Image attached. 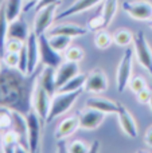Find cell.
Segmentation results:
<instances>
[{"mask_svg":"<svg viewBox=\"0 0 152 153\" xmlns=\"http://www.w3.org/2000/svg\"><path fill=\"white\" fill-rule=\"evenodd\" d=\"M3 145V133H1V130H0V146Z\"/></svg>","mask_w":152,"mask_h":153,"instance_id":"42","label":"cell"},{"mask_svg":"<svg viewBox=\"0 0 152 153\" xmlns=\"http://www.w3.org/2000/svg\"><path fill=\"white\" fill-rule=\"evenodd\" d=\"M19 143H20V136H19V133L15 129L10 128V129H7L3 133V145H1L3 152H7V153L15 152V146Z\"/></svg>","mask_w":152,"mask_h":153,"instance_id":"22","label":"cell"},{"mask_svg":"<svg viewBox=\"0 0 152 153\" xmlns=\"http://www.w3.org/2000/svg\"><path fill=\"white\" fill-rule=\"evenodd\" d=\"M72 36H67V35H48V42L50 45L55 48L59 53H63L66 51V48L70 46L72 43Z\"/></svg>","mask_w":152,"mask_h":153,"instance_id":"24","label":"cell"},{"mask_svg":"<svg viewBox=\"0 0 152 153\" xmlns=\"http://www.w3.org/2000/svg\"><path fill=\"white\" fill-rule=\"evenodd\" d=\"M123 10L131 18L136 20H150L152 19V3L145 0H136V1L123 3Z\"/></svg>","mask_w":152,"mask_h":153,"instance_id":"8","label":"cell"},{"mask_svg":"<svg viewBox=\"0 0 152 153\" xmlns=\"http://www.w3.org/2000/svg\"><path fill=\"white\" fill-rule=\"evenodd\" d=\"M80 73L78 62L65 61L55 69V83L57 87H62L66 82H69L73 76H75Z\"/></svg>","mask_w":152,"mask_h":153,"instance_id":"12","label":"cell"},{"mask_svg":"<svg viewBox=\"0 0 152 153\" xmlns=\"http://www.w3.org/2000/svg\"><path fill=\"white\" fill-rule=\"evenodd\" d=\"M117 116H118V122H120V126H121V129H123V132L125 133L128 137L136 138L137 137V126H136V122H135L131 111L124 105L118 103Z\"/></svg>","mask_w":152,"mask_h":153,"instance_id":"14","label":"cell"},{"mask_svg":"<svg viewBox=\"0 0 152 153\" xmlns=\"http://www.w3.org/2000/svg\"><path fill=\"white\" fill-rule=\"evenodd\" d=\"M57 5L58 4H51V5H47V7H43L42 10L37 11V16H35V22H34V32L38 36L45 34L46 30L54 22Z\"/></svg>","mask_w":152,"mask_h":153,"instance_id":"9","label":"cell"},{"mask_svg":"<svg viewBox=\"0 0 152 153\" xmlns=\"http://www.w3.org/2000/svg\"><path fill=\"white\" fill-rule=\"evenodd\" d=\"M27 121V136H28V151L35 153L39 151V143H40V128H42L43 121L37 114V111L32 109L31 111L26 114Z\"/></svg>","mask_w":152,"mask_h":153,"instance_id":"4","label":"cell"},{"mask_svg":"<svg viewBox=\"0 0 152 153\" xmlns=\"http://www.w3.org/2000/svg\"><path fill=\"white\" fill-rule=\"evenodd\" d=\"M3 65L7 67H13V69H18L19 65V53H11V51H5L4 55L1 58Z\"/></svg>","mask_w":152,"mask_h":153,"instance_id":"31","label":"cell"},{"mask_svg":"<svg viewBox=\"0 0 152 153\" xmlns=\"http://www.w3.org/2000/svg\"><path fill=\"white\" fill-rule=\"evenodd\" d=\"M59 0H39L35 5V11H39L42 10L43 7H47V5H51V4H58Z\"/></svg>","mask_w":152,"mask_h":153,"instance_id":"38","label":"cell"},{"mask_svg":"<svg viewBox=\"0 0 152 153\" xmlns=\"http://www.w3.org/2000/svg\"><path fill=\"white\" fill-rule=\"evenodd\" d=\"M4 7L8 22H12L20 16V12L23 10V0H7L4 3Z\"/></svg>","mask_w":152,"mask_h":153,"instance_id":"23","label":"cell"},{"mask_svg":"<svg viewBox=\"0 0 152 153\" xmlns=\"http://www.w3.org/2000/svg\"><path fill=\"white\" fill-rule=\"evenodd\" d=\"M151 95H152V90L148 89V86L144 87L143 90H140L139 93H136V98L140 103H148L151 100Z\"/></svg>","mask_w":152,"mask_h":153,"instance_id":"37","label":"cell"},{"mask_svg":"<svg viewBox=\"0 0 152 153\" xmlns=\"http://www.w3.org/2000/svg\"><path fill=\"white\" fill-rule=\"evenodd\" d=\"M88 34V28L77 26V24H58L48 31V35H67L72 38L83 36Z\"/></svg>","mask_w":152,"mask_h":153,"instance_id":"20","label":"cell"},{"mask_svg":"<svg viewBox=\"0 0 152 153\" xmlns=\"http://www.w3.org/2000/svg\"><path fill=\"white\" fill-rule=\"evenodd\" d=\"M83 89L90 93H102L108 89V78L101 69H94L86 75Z\"/></svg>","mask_w":152,"mask_h":153,"instance_id":"11","label":"cell"},{"mask_svg":"<svg viewBox=\"0 0 152 153\" xmlns=\"http://www.w3.org/2000/svg\"><path fill=\"white\" fill-rule=\"evenodd\" d=\"M82 91L83 89L75 90V91H57L51 97L50 111H48L46 122H51L54 118L62 116L63 113H67L74 105V102L78 100V97L82 94Z\"/></svg>","mask_w":152,"mask_h":153,"instance_id":"2","label":"cell"},{"mask_svg":"<svg viewBox=\"0 0 152 153\" xmlns=\"http://www.w3.org/2000/svg\"><path fill=\"white\" fill-rule=\"evenodd\" d=\"M148 103H150V106H151V109H152V95H151V100H150V102H148Z\"/></svg>","mask_w":152,"mask_h":153,"instance_id":"44","label":"cell"},{"mask_svg":"<svg viewBox=\"0 0 152 153\" xmlns=\"http://www.w3.org/2000/svg\"><path fill=\"white\" fill-rule=\"evenodd\" d=\"M67 152H70V153H85V152H89V146H88V144H85L83 141L74 140L69 144Z\"/></svg>","mask_w":152,"mask_h":153,"instance_id":"33","label":"cell"},{"mask_svg":"<svg viewBox=\"0 0 152 153\" xmlns=\"http://www.w3.org/2000/svg\"><path fill=\"white\" fill-rule=\"evenodd\" d=\"M38 42H39V54H40V62L45 66H51L54 69L59 66L63 62L62 55L59 51H57L48 42V36L45 34L38 36Z\"/></svg>","mask_w":152,"mask_h":153,"instance_id":"5","label":"cell"},{"mask_svg":"<svg viewBox=\"0 0 152 153\" xmlns=\"http://www.w3.org/2000/svg\"><path fill=\"white\" fill-rule=\"evenodd\" d=\"M145 1H150V3H152V0H145Z\"/></svg>","mask_w":152,"mask_h":153,"instance_id":"45","label":"cell"},{"mask_svg":"<svg viewBox=\"0 0 152 153\" xmlns=\"http://www.w3.org/2000/svg\"><path fill=\"white\" fill-rule=\"evenodd\" d=\"M151 28H152V22H151Z\"/></svg>","mask_w":152,"mask_h":153,"instance_id":"46","label":"cell"},{"mask_svg":"<svg viewBox=\"0 0 152 153\" xmlns=\"http://www.w3.org/2000/svg\"><path fill=\"white\" fill-rule=\"evenodd\" d=\"M39 85L43 87L45 90H47V93L53 97L57 91H58V87L55 83V69L51 66H43L42 71L39 74L38 78Z\"/></svg>","mask_w":152,"mask_h":153,"instance_id":"18","label":"cell"},{"mask_svg":"<svg viewBox=\"0 0 152 153\" xmlns=\"http://www.w3.org/2000/svg\"><path fill=\"white\" fill-rule=\"evenodd\" d=\"M85 82H86V75L85 74H80V73H78L77 75L73 76V78L70 79L69 82H66L62 87H59L58 91H75V90L83 89Z\"/></svg>","mask_w":152,"mask_h":153,"instance_id":"25","label":"cell"},{"mask_svg":"<svg viewBox=\"0 0 152 153\" xmlns=\"http://www.w3.org/2000/svg\"><path fill=\"white\" fill-rule=\"evenodd\" d=\"M98 148H100V141H93V144H92V146H90V148H89V152L94 153V152H97V151H98Z\"/></svg>","mask_w":152,"mask_h":153,"instance_id":"41","label":"cell"},{"mask_svg":"<svg viewBox=\"0 0 152 153\" xmlns=\"http://www.w3.org/2000/svg\"><path fill=\"white\" fill-rule=\"evenodd\" d=\"M43 66H38L34 73L26 74L19 69L3 65L0 71V108L19 111L24 116L31 111L35 87Z\"/></svg>","mask_w":152,"mask_h":153,"instance_id":"1","label":"cell"},{"mask_svg":"<svg viewBox=\"0 0 152 153\" xmlns=\"http://www.w3.org/2000/svg\"><path fill=\"white\" fill-rule=\"evenodd\" d=\"M18 69L20 70V71H23V73H26V74H27V70H28V56H27V47H26V45L23 46V48H22L20 53H19Z\"/></svg>","mask_w":152,"mask_h":153,"instance_id":"35","label":"cell"},{"mask_svg":"<svg viewBox=\"0 0 152 153\" xmlns=\"http://www.w3.org/2000/svg\"><path fill=\"white\" fill-rule=\"evenodd\" d=\"M12 110L7 108H0V130H7L12 128Z\"/></svg>","mask_w":152,"mask_h":153,"instance_id":"29","label":"cell"},{"mask_svg":"<svg viewBox=\"0 0 152 153\" xmlns=\"http://www.w3.org/2000/svg\"><path fill=\"white\" fill-rule=\"evenodd\" d=\"M133 35H132L131 31L128 30H117V31L113 34V42L117 46H121V47H127L129 46L132 42H133Z\"/></svg>","mask_w":152,"mask_h":153,"instance_id":"27","label":"cell"},{"mask_svg":"<svg viewBox=\"0 0 152 153\" xmlns=\"http://www.w3.org/2000/svg\"><path fill=\"white\" fill-rule=\"evenodd\" d=\"M1 69H3V61H1V58H0V71H1Z\"/></svg>","mask_w":152,"mask_h":153,"instance_id":"43","label":"cell"},{"mask_svg":"<svg viewBox=\"0 0 152 153\" xmlns=\"http://www.w3.org/2000/svg\"><path fill=\"white\" fill-rule=\"evenodd\" d=\"M27 1H28V4H27L26 7L23 8V10L26 11V12H27V11H30V10H31L32 7H35V5H37V3L39 1V0H27Z\"/></svg>","mask_w":152,"mask_h":153,"instance_id":"40","label":"cell"},{"mask_svg":"<svg viewBox=\"0 0 152 153\" xmlns=\"http://www.w3.org/2000/svg\"><path fill=\"white\" fill-rule=\"evenodd\" d=\"M26 47H27V56H28V70H27V74H31V73H34L38 69V63L40 61L38 35L34 31L30 32L28 38H27Z\"/></svg>","mask_w":152,"mask_h":153,"instance_id":"13","label":"cell"},{"mask_svg":"<svg viewBox=\"0 0 152 153\" xmlns=\"http://www.w3.org/2000/svg\"><path fill=\"white\" fill-rule=\"evenodd\" d=\"M86 108H92L100 110L105 114H117L118 110V103L113 102V101L108 100V98H102V97H90L86 100Z\"/></svg>","mask_w":152,"mask_h":153,"instance_id":"16","label":"cell"},{"mask_svg":"<svg viewBox=\"0 0 152 153\" xmlns=\"http://www.w3.org/2000/svg\"><path fill=\"white\" fill-rule=\"evenodd\" d=\"M26 45V42L19 39H13V38H8L5 42V51H11V53H20V50L23 48V46Z\"/></svg>","mask_w":152,"mask_h":153,"instance_id":"32","label":"cell"},{"mask_svg":"<svg viewBox=\"0 0 152 153\" xmlns=\"http://www.w3.org/2000/svg\"><path fill=\"white\" fill-rule=\"evenodd\" d=\"M107 114L102 113L100 110L92 108H86V110L80 111L78 118H80V128L86 130H93L97 129L100 125L102 124V121L105 120Z\"/></svg>","mask_w":152,"mask_h":153,"instance_id":"10","label":"cell"},{"mask_svg":"<svg viewBox=\"0 0 152 153\" xmlns=\"http://www.w3.org/2000/svg\"><path fill=\"white\" fill-rule=\"evenodd\" d=\"M8 22L7 15H5V7L4 3L0 4V58H3L5 53V42L8 39Z\"/></svg>","mask_w":152,"mask_h":153,"instance_id":"21","label":"cell"},{"mask_svg":"<svg viewBox=\"0 0 152 153\" xmlns=\"http://www.w3.org/2000/svg\"><path fill=\"white\" fill-rule=\"evenodd\" d=\"M83 50L78 46H73V47H67L65 51V58L66 61H72V62H81L83 59Z\"/></svg>","mask_w":152,"mask_h":153,"instance_id":"30","label":"cell"},{"mask_svg":"<svg viewBox=\"0 0 152 153\" xmlns=\"http://www.w3.org/2000/svg\"><path fill=\"white\" fill-rule=\"evenodd\" d=\"M50 105H51V95L45 90L38 82L37 87H35L34 98H32V109L37 111V114L40 117L43 122L47 121V116L50 111Z\"/></svg>","mask_w":152,"mask_h":153,"instance_id":"7","label":"cell"},{"mask_svg":"<svg viewBox=\"0 0 152 153\" xmlns=\"http://www.w3.org/2000/svg\"><path fill=\"white\" fill-rule=\"evenodd\" d=\"M128 86H129V89L136 94V93H139L140 90H143L144 87H147V82H145V79L143 78V76H135V78H132L131 81H129Z\"/></svg>","mask_w":152,"mask_h":153,"instance_id":"34","label":"cell"},{"mask_svg":"<svg viewBox=\"0 0 152 153\" xmlns=\"http://www.w3.org/2000/svg\"><path fill=\"white\" fill-rule=\"evenodd\" d=\"M133 53L136 55V59L151 75L152 79V50L151 46L148 45L145 35L143 31H139L133 38Z\"/></svg>","mask_w":152,"mask_h":153,"instance_id":"3","label":"cell"},{"mask_svg":"<svg viewBox=\"0 0 152 153\" xmlns=\"http://www.w3.org/2000/svg\"><path fill=\"white\" fill-rule=\"evenodd\" d=\"M100 1H101V0H77V1H74L70 7H67L63 12L57 15L55 18H54V22H59V20H62V19L67 18V16H74V15H77V13H81L86 10H90L94 5L98 4Z\"/></svg>","mask_w":152,"mask_h":153,"instance_id":"15","label":"cell"},{"mask_svg":"<svg viewBox=\"0 0 152 153\" xmlns=\"http://www.w3.org/2000/svg\"><path fill=\"white\" fill-rule=\"evenodd\" d=\"M133 48H127L124 53L121 62L117 67V74H116V81H117V89L118 91H124L125 87L129 85L132 75V61H133Z\"/></svg>","mask_w":152,"mask_h":153,"instance_id":"6","label":"cell"},{"mask_svg":"<svg viewBox=\"0 0 152 153\" xmlns=\"http://www.w3.org/2000/svg\"><path fill=\"white\" fill-rule=\"evenodd\" d=\"M117 5L118 1L117 0H105L104 1V7H102V18H104L105 26H109L113 20V16H115L116 11H117Z\"/></svg>","mask_w":152,"mask_h":153,"instance_id":"26","label":"cell"},{"mask_svg":"<svg viewBox=\"0 0 152 153\" xmlns=\"http://www.w3.org/2000/svg\"><path fill=\"white\" fill-rule=\"evenodd\" d=\"M80 128V118L78 116H72L66 117L59 122L58 128L55 130V138L57 140H65L66 137L72 136L75 130Z\"/></svg>","mask_w":152,"mask_h":153,"instance_id":"17","label":"cell"},{"mask_svg":"<svg viewBox=\"0 0 152 153\" xmlns=\"http://www.w3.org/2000/svg\"><path fill=\"white\" fill-rule=\"evenodd\" d=\"M30 32L31 31L28 30L26 20L23 18H20V16L18 19H15V20L10 22V24H8V38H13V39L26 42Z\"/></svg>","mask_w":152,"mask_h":153,"instance_id":"19","label":"cell"},{"mask_svg":"<svg viewBox=\"0 0 152 153\" xmlns=\"http://www.w3.org/2000/svg\"><path fill=\"white\" fill-rule=\"evenodd\" d=\"M88 27H89V30H92V31H100V30L105 28L107 26H105V22H104L102 15L92 18L90 20H89V23H88Z\"/></svg>","mask_w":152,"mask_h":153,"instance_id":"36","label":"cell"},{"mask_svg":"<svg viewBox=\"0 0 152 153\" xmlns=\"http://www.w3.org/2000/svg\"><path fill=\"white\" fill-rule=\"evenodd\" d=\"M112 43H113V35H110L109 32H107V31L100 30L96 34V36H94V45H96V47L100 48V50L108 48Z\"/></svg>","mask_w":152,"mask_h":153,"instance_id":"28","label":"cell"},{"mask_svg":"<svg viewBox=\"0 0 152 153\" xmlns=\"http://www.w3.org/2000/svg\"><path fill=\"white\" fill-rule=\"evenodd\" d=\"M144 143L147 144L150 148H152V126H150L145 132V136H144Z\"/></svg>","mask_w":152,"mask_h":153,"instance_id":"39","label":"cell"}]
</instances>
